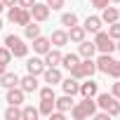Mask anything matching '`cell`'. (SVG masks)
Listing matches in <instances>:
<instances>
[{
	"label": "cell",
	"instance_id": "cell-1",
	"mask_svg": "<svg viewBox=\"0 0 120 120\" xmlns=\"http://www.w3.org/2000/svg\"><path fill=\"white\" fill-rule=\"evenodd\" d=\"M97 99L94 97H82V101H78V104H73V108H71V118L73 120H85V118H92L94 113H97Z\"/></svg>",
	"mask_w": 120,
	"mask_h": 120
},
{
	"label": "cell",
	"instance_id": "cell-2",
	"mask_svg": "<svg viewBox=\"0 0 120 120\" xmlns=\"http://www.w3.org/2000/svg\"><path fill=\"white\" fill-rule=\"evenodd\" d=\"M97 99V106L101 108V111H106L108 115H120V101L113 97V94H108V92H101V94H97L94 97Z\"/></svg>",
	"mask_w": 120,
	"mask_h": 120
},
{
	"label": "cell",
	"instance_id": "cell-3",
	"mask_svg": "<svg viewBox=\"0 0 120 120\" xmlns=\"http://www.w3.org/2000/svg\"><path fill=\"white\" fill-rule=\"evenodd\" d=\"M3 45L12 52V56H17V59H24L26 54H28V45L19 38V35H14V33H10L5 40H3Z\"/></svg>",
	"mask_w": 120,
	"mask_h": 120
},
{
	"label": "cell",
	"instance_id": "cell-4",
	"mask_svg": "<svg viewBox=\"0 0 120 120\" xmlns=\"http://www.w3.org/2000/svg\"><path fill=\"white\" fill-rule=\"evenodd\" d=\"M68 73H71L75 80H85V78H92V75L97 73V66H94L92 59H82V61H78Z\"/></svg>",
	"mask_w": 120,
	"mask_h": 120
},
{
	"label": "cell",
	"instance_id": "cell-5",
	"mask_svg": "<svg viewBox=\"0 0 120 120\" xmlns=\"http://www.w3.org/2000/svg\"><path fill=\"white\" fill-rule=\"evenodd\" d=\"M7 19L12 24H17V26H26L31 21V10L19 7V5H12V7H7Z\"/></svg>",
	"mask_w": 120,
	"mask_h": 120
},
{
	"label": "cell",
	"instance_id": "cell-6",
	"mask_svg": "<svg viewBox=\"0 0 120 120\" xmlns=\"http://www.w3.org/2000/svg\"><path fill=\"white\" fill-rule=\"evenodd\" d=\"M94 45H97V52H99V54H111V52H115V40H113L108 33H104V31H97V33H94Z\"/></svg>",
	"mask_w": 120,
	"mask_h": 120
},
{
	"label": "cell",
	"instance_id": "cell-7",
	"mask_svg": "<svg viewBox=\"0 0 120 120\" xmlns=\"http://www.w3.org/2000/svg\"><path fill=\"white\" fill-rule=\"evenodd\" d=\"M31 10V19L33 21H38V24H42V21H47L49 19V7H47V3H38V0H35V3L28 7Z\"/></svg>",
	"mask_w": 120,
	"mask_h": 120
},
{
	"label": "cell",
	"instance_id": "cell-8",
	"mask_svg": "<svg viewBox=\"0 0 120 120\" xmlns=\"http://www.w3.org/2000/svg\"><path fill=\"white\" fill-rule=\"evenodd\" d=\"M42 78H45V82L47 85H59L64 80V75H61V71H59V66H45V71H42Z\"/></svg>",
	"mask_w": 120,
	"mask_h": 120
},
{
	"label": "cell",
	"instance_id": "cell-9",
	"mask_svg": "<svg viewBox=\"0 0 120 120\" xmlns=\"http://www.w3.org/2000/svg\"><path fill=\"white\" fill-rule=\"evenodd\" d=\"M42 56H45V59H42L45 66H61V56H64V54H61V47H54V49L49 47Z\"/></svg>",
	"mask_w": 120,
	"mask_h": 120
},
{
	"label": "cell",
	"instance_id": "cell-10",
	"mask_svg": "<svg viewBox=\"0 0 120 120\" xmlns=\"http://www.w3.org/2000/svg\"><path fill=\"white\" fill-rule=\"evenodd\" d=\"M24 90L19 87V85H14V87H7V104H14V106H21L24 104Z\"/></svg>",
	"mask_w": 120,
	"mask_h": 120
},
{
	"label": "cell",
	"instance_id": "cell-11",
	"mask_svg": "<svg viewBox=\"0 0 120 120\" xmlns=\"http://www.w3.org/2000/svg\"><path fill=\"white\" fill-rule=\"evenodd\" d=\"M26 71L31 73V75H42V71H45V61L40 56H31L28 61H26Z\"/></svg>",
	"mask_w": 120,
	"mask_h": 120
},
{
	"label": "cell",
	"instance_id": "cell-12",
	"mask_svg": "<svg viewBox=\"0 0 120 120\" xmlns=\"http://www.w3.org/2000/svg\"><path fill=\"white\" fill-rule=\"evenodd\" d=\"M73 97L71 94H64V97H54V108L56 111H61V113H68L71 108H73Z\"/></svg>",
	"mask_w": 120,
	"mask_h": 120
},
{
	"label": "cell",
	"instance_id": "cell-13",
	"mask_svg": "<svg viewBox=\"0 0 120 120\" xmlns=\"http://www.w3.org/2000/svg\"><path fill=\"white\" fill-rule=\"evenodd\" d=\"M78 94L80 97H97L99 94V87H97V82L92 78H85V82H80V92Z\"/></svg>",
	"mask_w": 120,
	"mask_h": 120
},
{
	"label": "cell",
	"instance_id": "cell-14",
	"mask_svg": "<svg viewBox=\"0 0 120 120\" xmlns=\"http://www.w3.org/2000/svg\"><path fill=\"white\" fill-rule=\"evenodd\" d=\"M59 85L64 87V94H71V97H75V94L80 92V82H78V80H75L73 75H68L66 80H61Z\"/></svg>",
	"mask_w": 120,
	"mask_h": 120
},
{
	"label": "cell",
	"instance_id": "cell-15",
	"mask_svg": "<svg viewBox=\"0 0 120 120\" xmlns=\"http://www.w3.org/2000/svg\"><path fill=\"white\" fill-rule=\"evenodd\" d=\"M78 54H80L82 59H92V56L97 54V45L90 42V40H82V42H78Z\"/></svg>",
	"mask_w": 120,
	"mask_h": 120
},
{
	"label": "cell",
	"instance_id": "cell-16",
	"mask_svg": "<svg viewBox=\"0 0 120 120\" xmlns=\"http://www.w3.org/2000/svg\"><path fill=\"white\" fill-rule=\"evenodd\" d=\"M49 42H52L54 47H64V45H68V31H61V28L52 31V35H49Z\"/></svg>",
	"mask_w": 120,
	"mask_h": 120
},
{
	"label": "cell",
	"instance_id": "cell-17",
	"mask_svg": "<svg viewBox=\"0 0 120 120\" xmlns=\"http://www.w3.org/2000/svg\"><path fill=\"white\" fill-rule=\"evenodd\" d=\"M19 87L24 90V92H35L40 85H38V75H26V78H19Z\"/></svg>",
	"mask_w": 120,
	"mask_h": 120
},
{
	"label": "cell",
	"instance_id": "cell-18",
	"mask_svg": "<svg viewBox=\"0 0 120 120\" xmlns=\"http://www.w3.org/2000/svg\"><path fill=\"white\" fill-rule=\"evenodd\" d=\"M49 47H52L49 38H45V35H38V38H33V52H35V54H45Z\"/></svg>",
	"mask_w": 120,
	"mask_h": 120
},
{
	"label": "cell",
	"instance_id": "cell-19",
	"mask_svg": "<svg viewBox=\"0 0 120 120\" xmlns=\"http://www.w3.org/2000/svg\"><path fill=\"white\" fill-rule=\"evenodd\" d=\"M85 35H87V31H85L82 26H78V24L68 28V42H82Z\"/></svg>",
	"mask_w": 120,
	"mask_h": 120
},
{
	"label": "cell",
	"instance_id": "cell-20",
	"mask_svg": "<svg viewBox=\"0 0 120 120\" xmlns=\"http://www.w3.org/2000/svg\"><path fill=\"white\" fill-rule=\"evenodd\" d=\"M111 64H113V56H111V54H99V56H97V61H94L97 71H101V73H108Z\"/></svg>",
	"mask_w": 120,
	"mask_h": 120
},
{
	"label": "cell",
	"instance_id": "cell-21",
	"mask_svg": "<svg viewBox=\"0 0 120 120\" xmlns=\"http://www.w3.org/2000/svg\"><path fill=\"white\" fill-rule=\"evenodd\" d=\"M118 19H120V12H118L115 7H108V5H106V7L101 10V21H104V24H113V21H118Z\"/></svg>",
	"mask_w": 120,
	"mask_h": 120
},
{
	"label": "cell",
	"instance_id": "cell-22",
	"mask_svg": "<svg viewBox=\"0 0 120 120\" xmlns=\"http://www.w3.org/2000/svg\"><path fill=\"white\" fill-rule=\"evenodd\" d=\"M101 17H87L85 19V24H82V28L87 31V33H97V31H101Z\"/></svg>",
	"mask_w": 120,
	"mask_h": 120
},
{
	"label": "cell",
	"instance_id": "cell-23",
	"mask_svg": "<svg viewBox=\"0 0 120 120\" xmlns=\"http://www.w3.org/2000/svg\"><path fill=\"white\" fill-rule=\"evenodd\" d=\"M0 85H3L5 90H7V87H14V85H19V75H17V73L5 71L3 75H0Z\"/></svg>",
	"mask_w": 120,
	"mask_h": 120
},
{
	"label": "cell",
	"instance_id": "cell-24",
	"mask_svg": "<svg viewBox=\"0 0 120 120\" xmlns=\"http://www.w3.org/2000/svg\"><path fill=\"white\" fill-rule=\"evenodd\" d=\"M24 35H26L28 40L38 38V35H40V26H38V21H33V19H31V21H28V24L24 26Z\"/></svg>",
	"mask_w": 120,
	"mask_h": 120
},
{
	"label": "cell",
	"instance_id": "cell-25",
	"mask_svg": "<svg viewBox=\"0 0 120 120\" xmlns=\"http://www.w3.org/2000/svg\"><path fill=\"white\" fill-rule=\"evenodd\" d=\"M78 61H80V54H73V52L61 56V66H64V68H68V71H71V68H73Z\"/></svg>",
	"mask_w": 120,
	"mask_h": 120
},
{
	"label": "cell",
	"instance_id": "cell-26",
	"mask_svg": "<svg viewBox=\"0 0 120 120\" xmlns=\"http://www.w3.org/2000/svg\"><path fill=\"white\" fill-rule=\"evenodd\" d=\"M40 115H49L54 111V99H40V106H38Z\"/></svg>",
	"mask_w": 120,
	"mask_h": 120
},
{
	"label": "cell",
	"instance_id": "cell-27",
	"mask_svg": "<svg viewBox=\"0 0 120 120\" xmlns=\"http://www.w3.org/2000/svg\"><path fill=\"white\" fill-rule=\"evenodd\" d=\"M5 120H21V108L14 106V104H10L7 111H5Z\"/></svg>",
	"mask_w": 120,
	"mask_h": 120
},
{
	"label": "cell",
	"instance_id": "cell-28",
	"mask_svg": "<svg viewBox=\"0 0 120 120\" xmlns=\"http://www.w3.org/2000/svg\"><path fill=\"white\" fill-rule=\"evenodd\" d=\"M75 24H78V14H75V12H66V14H61V26L71 28V26H75Z\"/></svg>",
	"mask_w": 120,
	"mask_h": 120
},
{
	"label": "cell",
	"instance_id": "cell-29",
	"mask_svg": "<svg viewBox=\"0 0 120 120\" xmlns=\"http://www.w3.org/2000/svg\"><path fill=\"white\" fill-rule=\"evenodd\" d=\"M38 115H40V111L33 108V106H24L21 108V120H35Z\"/></svg>",
	"mask_w": 120,
	"mask_h": 120
},
{
	"label": "cell",
	"instance_id": "cell-30",
	"mask_svg": "<svg viewBox=\"0 0 120 120\" xmlns=\"http://www.w3.org/2000/svg\"><path fill=\"white\" fill-rule=\"evenodd\" d=\"M38 92H40V99H54V97H56L52 85H47V87H38Z\"/></svg>",
	"mask_w": 120,
	"mask_h": 120
},
{
	"label": "cell",
	"instance_id": "cell-31",
	"mask_svg": "<svg viewBox=\"0 0 120 120\" xmlns=\"http://www.w3.org/2000/svg\"><path fill=\"white\" fill-rule=\"evenodd\" d=\"M108 35H111L113 40H120V21H113V24H108Z\"/></svg>",
	"mask_w": 120,
	"mask_h": 120
},
{
	"label": "cell",
	"instance_id": "cell-32",
	"mask_svg": "<svg viewBox=\"0 0 120 120\" xmlns=\"http://www.w3.org/2000/svg\"><path fill=\"white\" fill-rule=\"evenodd\" d=\"M12 59H14V56H12V52H10L5 45H0V61H3V64H10Z\"/></svg>",
	"mask_w": 120,
	"mask_h": 120
},
{
	"label": "cell",
	"instance_id": "cell-33",
	"mask_svg": "<svg viewBox=\"0 0 120 120\" xmlns=\"http://www.w3.org/2000/svg\"><path fill=\"white\" fill-rule=\"evenodd\" d=\"M106 75H111V78H120V61H115V59H113V64H111V68H108V73Z\"/></svg>",
	"mask_w": 120,
	"mask_h": 120
},
{
	"label": "cell",
	"instance_id": "cell-34",
	"mask_svg": "<svg viewBox=\"0 0 120 120\" xmlns=\"http://www.w3.org/2000/svg\"><path fill=\"white\" fill-rule=\"evenodd\" d=\"M45 3H47L49 10H61L64 7V0H45Z\"/></svg>",
	"mask_w": 120,
	"mask_h": 120
},
{
	"label": "cell",
	"instance_id": "cell-35",
	"mask_svg": "<svg viewBox=\"0 0 120 120\" xmlns=\"http://www.w3.org/2000/svg\"><path fill=\"white\" fill-rule=\"evenodd\" d=\"M64 115H66V113H61V111H52L47 118H49V120H64Z\"/></svg>",
	"mask_w": 120,
	"mask_h": 120
},
{
	"label": "cell",
	"instance_id": "cell-36",
	"mask_svg": "<svg viewBox=\"0 0 120 120\" xmlns=\"http://www.w3.org/2000/svg\"><path fill=\"white\" fill-rule=\"evenodd\" d=\"M90 3H92V5L97 7V10H104V7L108 5V0H90Z\"/></svg>",
	"mask_w": 120,
	"mask_h": 120
},
{
	"label": "cell",
	"instance_id": "cell-37",
	"mask_svg": "<svg viewBox=\"0 0 120 120\" xmlns=\"http://www.w3.org/2000/svg\"><path fill=\"white\" fill-rule=\"evenodd\" d=\"M111 94L120 101V82H113V90H111Z\"/></svg>",
	"mask_w": 120,
	"mask_h": 120
},
{
	"label": "cell",
	"instance_id": "cell-38",
	"mask_svg": "<svg viewBox=\"0 0 120 120\" xmlns=\"http://www.w3.org/2000/svg\"><path fill=\"white\" fill-rule=\"evenodd\" d=\"M33 3H35V0H17V5H19V7H26V10H28Z\"/></svg>",
	"mask_w": 120,
	"mask_h": 120
},
{
	"label": "cell",
	"instance_id": "cell-39",
	"mask_svg": "<svg viewBox=\"0 0 120 120\" xmlns=\"http://www.w3.org/2000/svg\"><path fill=\"white\" fill-rule=\"evenodd\" d=\"M3 5L5 7H12V5H17V0H3Z\"/></svg>",
	"mask_w": 120,
	"mask_h": 120
},
{
	"label": "cell",
	"instance_id": "cell-40",
	"mask_svg": "<svg viewBox=\"0 0 120 120\" xmlns=\"http://www.w3.org/2000/svg\"><path fill=\"white\" fill-rule=\"evenodd\" d=\"M5 71H7V64H3V61H0V75H3Z\"/></svg>",
	"mask_w": 120,
	"mask_h": 120
},
{
	"label": "cell",
	"instance_id": "cell-41",
	"mask_svg": "<svg viewBox=\"0 0 120 120\" xmlns=\"http://www.w3.org/2000/svg\"><path fill=\"white\" fill-rule=\"evenodd\" d=\"M3 10H5V5H3V0H0V12H3Z\"/></svg>",
	"mask_w": 120,
	"mask_h": 120
},
{
	"label": "cell",
	"instance_id": "cell-42",
	"mask_svg": "<svg viewBox=\"0 0 120 120\" xmlns=\"http://www.w3.org/2000/svg\"><path fill=\"white\" fill-rule=\"evenodd\" d=\"M115 49H118V52H120V40H118V45H115Z\"/></svg>",
	"mask_w": 120,
	"mask_h": 120
},
{
	"label": "cell",
	"instance_id": "cell-43",
	"mask_svg": "<svg viewBox=\"0 0 120 120\" xmlns=\"http://www.w3.org/2000/svg\"><path fill=\"white\" fill-rule=\"evenodd\" d=\"M3 26H5V24H3V19H0V31H3Z\"/></svg>",
	"mask_w": 120,
	"mask_h": 120
},
{
	"label": "cell",
	"instance_id": "cell-44",
	"mask_svg": "<svg viewBox=\"0 0 120 120\" xmlns=\"http://www.w3.org/2000/svg\"><path fill=\"white\" fill-rule=\"evenodd\" d=\"M113 3H120V0H113Z\"/></svg>",
	"mask_w": 120,
	"mask_h": 120
},
{
	"label": "cell",
	"instance_id": "cell-45",
	"mask_svg": "<svg viewBox=\"0 0 120 120\" xmlns=\"http://www.w3.org/2000/svg\"><path fill=\"white\" fill-rule=\"evenodd\" d=\"M0 45H3V42H0Z\"/></svg>",
	"mask_w": 120,
	"mask_h": 120
}]
</instances>
